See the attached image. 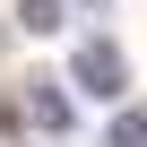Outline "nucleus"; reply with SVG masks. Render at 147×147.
Returning a JSON list of instances; mask_svg holds the SVG:
<instances>
[{"label":"nucleus","instance_id":"f257e3e1","mask_svg":"<svg viewBox=\"0 0 147 147\" xmlns=\"http://www.w3.org/2000/svg\"><path fill=\"white\" fill-rule=\"evenodd\" d=\"M69 87H78V95H104V104H121V87H130V61L95 35V43H78V52H69Z\"/></svg>","mask_w":147,"mask_h":147},{"label":"nucleus","instance_id":"f03ea898","mask_svg":"<svg viewBox=\"0 0 147 147\" xmlns=\"http://www.w3.org/2000/svg\"><path fill=\"white\" fill-rule=\"evenodd\" d=\"M26 121H35L43 138H61V130H69V95H61L52 78H26Z\"/></svg>","mask_w":147,"mask_h":147},{"label":"nucleus","instance_id":"7ed1b4c3","mask_svg":"<svg viewBox=\"0 0 147 147\" xmlns=\"http://www.w3.org/2000/svg\"><path fill=\"white\" fill-rule=\"evenodd\" d=\"M104 147H147V104H113V121H104Z\"/></svg>","mask_w":147,"mask_h":147},{"label":"nucleus","instance_id":"20e7f679","mask_svg":"<svg viewBox=\"0 0 147 147\" xmlns=\"http://www.w3.org/2000/svg\"><path fill=\"white\" fill-rule=\"evenodd\" d=\"M18 26L26 35H61L69 26V0H18Z\"/></svg>","mask_w":147,"mask_h":147},{"label":"nucleus","instance_id":"39448f33","mask_svg":"<svg viewBox=\"0 0 147 147\" xmlns=\"http://www.w3.org/2000/svg\"><path fill=\"white\" fill-rule=\"evenodd\" d=\"M87 9H95V0H87Z\"/></svg>","mask_w":147,"mask_h":147}]
</instances>
